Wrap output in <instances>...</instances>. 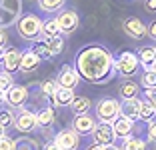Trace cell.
Listing matches in <instances>:
<instances>
[{"label":"cell","mask_w":156,"mask_h":150,"mask_svg":"<svg viewBox=\"0 0 156 150\" xmlns=\"http://www.w3.org/2000/svg\"><path fill=\"white\" fill-rule=\"evenodd\" d=\"M118 94L122 100H136L140 94V84H136L134 80H124L118 86Z\"/></svg>","instance_id":"cell-20"},{"label":"cell","mask_w":156,"mask_h":150,"mask_svg":"<svg viewBox=\"0 0 156 150\" xmlns=\"http://www.w3.org/2000/svg\"><path fill=\"white\" fill-rule=\"evenodd\" d=\"M122 30H124L126 36L134 38V40H142V38L146 36V24L138 18V16H128V18H124Z\"/></svg>","instance_id":"cell-9"},{"label":"cell","mask_w":156,"mask_h":150,"mask_svg":"<svg viewBox=\"0 0 156 150\" xmlns=\"http://www.w3.org/2000/svg\"><path fill=\"white\" fill-rule=\"evenodd\" d=\"M54 18H56V22H58V26H60V34H72V32L80 26V16L76 14V10L62 8Z\"/></svg>","instance_id":"cell-6"},{"label":"cell","mask_w":156,"mask_h":150,"mask_svg":"<svg viewBox=\"0 0 156 150\" xmlns=\"http://www.w3.org/2000/svg\"><path fill=\"white\" fill-rule=\"evenodd\" d=\"M12 86H14V76H12V74L0 72V90L6 92L8 88H12Z\"/></svg>","instance_id":"cell-33"},{"label":"cell","mask_w":156,"mask_h":150,"mask_svg":"<svg viewBox=\"0 0 156 150\" xmlns=\"http://www.w3.org/2000/svg\"><path fill=\"white\" fill-rule=\"evenodd\" d=\"M92 138L94 142L100 146H108V144H114V132H112V124H106V122H96L94 130H92Z\"/></svg>","instance_id":"cell-11"},{"label":"cell","mask_w":156,"mask_h":150,"mask_svg":"<svg viewBox=\"0 0 156 150\" xmlns=\"http://www.w3.org/2000/svg\"><path fill=\"white\" fill-rule=\"evenodd\" d=\"M28 98V88L22 86V84H14L12 88L4 92V102L8 104V108H22L24 102Z\"/></svg>","instance_id":"cell-8"},{"label":"cell","mask_w":156,"mask_h":150,"mask_svg":"<svg viewBox=\"0 0 156 150\" xmlns=\"http://www.w3.org/2000/svg\"><path fill=\"white\" fill-rule=\"evenodd\" d=\"M74 96H76L74 90L56 86V90L52 92V96H50V102H52V106H56V108H64V106H70V102L74 100Z\"/></svg>","instance_id":"cell-15"},{"label":"cell","mask_w":156,"mask_h":150,"mask_svg":"<svg viewBox=\"0 0 156 150\" xmlns=\"http://www.w3.org/2000/svg\"><path fill=\"white\" fill-rule=\"evenodd\" d=\"M22 0H0V28L16 24L22 16Z\"/></svg>","instance_id":"cell-5"},{"label":"cell","mask_w":156,"mask_h":150,"mask_svg":"<svg viewBox=\"0 0 156 150\" xmlns=\"http://www.w3.org/2000/svg\"><path fill=\"white\" fill-rule=\"evenodd\" d=\"M144 10L150 14L156 12V0H144Z\"/></svg>","instance_id":"cell-39"},{"label":"cell","mask_w":156,"mask_h":150,"mask_svg":"<svg viewBox=\"0 0 156 150\" xmlns=\"http://www.w3.org/2000/svg\"><path fill=\"white\" fill-rule=\"evenodd\" d=\"M86 150H102V146H100V144H96V142H92V144H88V146H86Z\"/></svg>","instance_id":"cell-41"},{"label":"cell","mask_w":156,"mask_h":150,"mask_svg":"<svg viewBox=\"0 0 156 150\" xmlns=\"http://www.w3.org/2000/svg\"><path fill=\"white\" fill-rule=\"evenodd\" d=\"M14 120H16V114H14L12 108H0V126L2 128H12Z\"/></svg>","instance_id":"cell-28"},{"label":"cell","mask_w":156,"mask_h":150,"mask_svg":"<svg viewBox=\"0 0 156 150\" xmlns=\"http://www.w3.org/2000/svg\"><path fill=\"white\" fill-rule=\"evenodd\" d=\"M78 82H80V76H78V72L74 70V66L64 64V66L60 68V74H58V78H56V84L62 86V88H70V90H74V88L78 86Z\"/></svg>","instance_id":"cell-12"},{"label":"cell","mask_w":156,"mask_h":150,"mask_svg":"<svg viewBox=\"0 0 156 150\" xmlns=\"http://www.w3.org/2000/svg\"><path fill=\"white\" fill-rule=\"evenodd\" d=\"M120 150H146V140H142L138 136H130L126 140H122Z\"/></svg>","instance_id":"cell-26"},{"label":"cell","mask_w":156,"mask_h":150,"mask_svg":"<svg viewBox=\"0 0 156 150\" xmlns=\"http://www.w3.org/2000/svg\"><path fill=\"white\" fill-rule=\"evenodd\" d=\"M138 118L142 120V122L150 124L156 120V110L154 106H150L144 98H138Z\"/></svg>","instance_id":"cell-24"},{"label":"cell","mask_w":156,"mask_h":150,"mask_svg":"<svg viewBox=\"0 0 156 150\" xmlns=\"http://www.w3.org/2000/svg\"><path fill=\"white\" fill-rule=\"evenodd\" d=\"M150 70H154V72H156V62H154V64H152V68H150Z\"/></svg>","instance_id":"cell-45"},{"label":"cell","mask_w":156,"mask_h":150,"mask_svg":"<svg viewBox=\"0 0 156 150\" xmlns=\"http://www.w3.org/2000/svg\"><path fill=\"white\" fill-rule=\"evenodd\" d=\"M78 76L92 84H104L114 78V56L102 44H86L78 50L74 60Z\"/></svg>","instance_id":"cell-1"},{"label":"cell","mask_w":156,"mask_h":150,"mask_svg":"<svg viewBox=\"0 0 156 150\" xmlns=\"http://www.w3.org/2000/svg\"><path fill=\"white\" fill-rule=\"evenodd\" d=\"M94 126H96V118H92L90 114L74 116V120H72V130L76 132L78 136H86V134H92Z\"/></svg>","instance_id":"cell-14"},{"label":"cell","mask_w":156,"mask_h":150,"mask_svg":"<svg viewBox=\"0 0 156 150\" xmlns=\"http://www.w3.org/2000/svg\"><path fill=\"white\" fill-rule=\"evenodd\" d=\"M146 136H148V142H152V144H156V120H154V122H150V124H148Z\"/></svg>","instance_id":"cell-36"},{"label":"cell","mask_w":156,"mask_h":150,"mask_svg":"<svg viewBox=\"0 0 156 150\" xmlns=\"http://www.w3.org/2000/svg\"><path fill=\"white\" fill-rule=\"evenodd\" d=\"M146 36H150L152 40H156V18L150 24H146Z\"/></svg>","instance_id":"cell-37"},{"label":"cell","mask_w":156,"mask_h":150,"mask_svg":"<svg viewBox=\"0 0 156 150\" xmlns=\"http://www.w3.org/2000/svg\"><path fill=\"white\" fill-rule=\"evenodd\" d=\"M54 142L58 144L60 150H78V146H80V136H78L72 128H66V130L56 132Z\"/></svg>","instance_id":"cell-10"},{"label":"cell","mask_w":156,"mask_h":150,"mask_svg":"<svg viewBox=\"0 0 156 150\" xmlns=\"http://www.w3.org/2000/svg\"><path fill=\"white\" fill-rule=\"evenodd\" d=\"M6 44H8V34H6L4 28H0V52L6 48Z\"/></svg>","instance_id":"cell-38"},{"label":"cell","mask_w":156,"mask_h":150,"mask_svg":"<svg viewBox=\"0 0 156 150\" xmlns=\"http://www.w3.org/2000/svg\"><path fill=\"white\" fill-rule=\"evenodd\" d=\"M4 136H6V128L0 126V138H4Z\"/></svg>","instance_id":"cell-43"},{"label":"cell","mask_w":156,"mask_h":150,"mask_svg":"<svg viewBox=\"0 0 156 150\" xmlns=\"http://www.w3.org/2000/svg\"><path fill=\"white\" fill-rule=\"evenodd\" d=\"M36 114V124L40 128H50L52 124L56 122V114H54V108L52 106H42Z\"/></svg>","instance_id":"cell-19"},{"label":"cell","mask_w":156,"mask_h":150,"mask_svg":"<svg viewBox=\"0 0 156 150\" xmlns=\"http://www.w3.org/2000/svg\"><path fill=\"white\" fill-rule=\"evenodd\" d=\"M154 54H156V46H154Z\"/></svg>","instance_id":"cell-46"},{"label":"cell","mask_w":156,"mask_h":150,"mask_svg":"<svg viewBox=\"0 0 156 150\" xmlns=\"http://www.w3.org/2000/svg\"><path fill=\"white\" fill-rule=\"evenodd\" d=\"M140 84H142L144 90L146 88H156V72L154 70H144L142 76H140Z\"/></svg>","instance_id":"cell-30"},{"label":"cell","mask_w":156,"mask_h":150,"mask_svg":"<svg viewBox=\"0 0 156 150\" xmlns=\"http://www.w3.org/2000/svg\"><path fill=\"white\" fill-rule=\"evenodd\" d=\"M14 128H16L18 132H24V134L36 130V128H38V124H36V114H34L32 110H22L20 114H16Z\"/></svg>","instance_id":"cell-13"},{"label":"cell","mask_w":156,"mask_h":150,"mask_svg":"<svg viewBox=\"0 0 156 150\" xmlns=\"http://www.w3.org/2000/svg\"><path fill=\"white\" fill-rule=\"evenodd\" d=\"M42 150H60V148H58V144H56L54 140H48V142H44Z\"/></svg>","instance_id":"cell-40"},{"label":"cell","mask_w":156,"mask_h":150,"mask_svg":"<svg viewBox=\"0 0 156 150\" xmlns=\"http://www.w3.org/2000/svg\"><path fill=\"white\" fill-rule=\"evenodd\" d=\"M38 66H40V58H38L36 54H34L30 48H26V50H22V54H20V66H18V70L20 72H32V70H36Z\"/></svg>","instance_id":"cell-17"},{"label":"cell","mask_w":156,"mask_h":150,"mask_svg":"<svg viewBox=\"0 0 156 150\" xmlns=\"http://www.w3.org/2000/svg\"><path fill=\"white\" fill-rule=\"evenodd\" d=\"M136 56H138V64H140L144 70H150L152 64L156 62L154 46H140V48L136 50Z\"/></svg>","instance_id":"cell-18"},{"label":"cell","mask_w":156,"mask_h":150,"mask_svg":"<svg viewBox=\"0 0 156 150\" xmlns=\"http://www.w3.org/2000/svg\"><path fill=\"white\" fill-rule=\"evenodd\" d=\"M70 108H72L74 116H82L88 114L92 110V100L88 96H74V100L70 102Z\"/></svg>","instance_id":"cell-21"},{"label":"cell","mask_w":156,"mask_h":150,"mask_svg":"<svg viewBox=\"0 0 156 150\" xmlns=\"http://www.w3.org/2000/svg\"><path fill=\"white\" fill-rule=\"evenodd\" d=\"M56 36H62L56 18L44 20V22H42V30H40V40H50V38H56Z\"/></svg>","instance_id":"cell-22"},{"label":"cell","mask_w":156,"mask_h":150,"mask_svg":"<svg viewBox=\"0 0 156 150\" xmlns=\"http://www.w3.org/2000/svg\"><path fill=\"white\" fill-rule=\"evenodd\" d=\"M14 150H40V148H38V144L32 140V138H18Z\"/></svg>","instance_id":"cell-31"},{"label":"cell","mask_w":156,"mask_h":150,"mask_svg":"<svg viewBox=\"0 0 156 150\" xmlns=\"http://www.w3.org/2000/svg\"><path fill=\"white\" fill-rule=\"evenodd\" d=\"M94 114H96V122L112 124L120 116V102L112 96H104L94 104Z\"/></svg>","instance_id":"cell-3"},{"label":"cell","mask_w":156,"mask_h":150,"mask_svg":"<svg viewBox=\"0 0 156 150\" xmlns=\"http://www.w3.org/2000/svg\"><path fill=\"white\" fill-rule=\"evenodd\" d=\"M30 50H32V52H34V54H36L40 60H48V58H52L50 50H48V46H46V40H36V42H32Z\"/></svg>","instance_id":"cell-27"},{"label":"cell","mask_w":156,"mask_h":150,"mask_svg":"<svg viewBox=\"0 0 156 150\" xmlns=\"http://www.w3.org/2000/svg\"><path fill=\"white\" fill-rule=\"evenodd\" d=\"M56 86H58V84H56V78H48V80L40 82V92H42L44 96H48V98H50L52 92L56 90Z\"/></svg>","instance_id":"cell-32"},{"label":"cell","mask_w":156,"mask_h":150,"mask_svg":"<svg viewBox=\"0 0 156 150\" xmlns=\"http://www.w3.org/2000/svg\"><path fill=\"white\" fill-rule=\"evenodd\" d=\"M0 104H4V92L0 90Z\"/></svg>","instance_id":"cell-44"},{"label":"cell","mask_w":156,"mask_h":150,"mask_svg":"<svg viewBox=\"0 0 156 150\" xmlns=\"http://www.w3.org/2000/svg\"><path fill=\"white\" fill-rule=\"evenodd\" d=\"M46 46L50 50L52 56H58L62 50H64V38L62 36H56V38H50V40H46Z\"/></svg>","instance_id":"cell-29"},{"label":"cell","mask_w":156,"mask_h":150,"mask_svg":"<svg viewBox=\"0 0 156 150\" xmlns=\"http://www.w3.org/2000/svg\"><path fill=\"white\" fill-rule=\"evenodd\" d=\"M102 150H120V146H116V144H108V146H102Z\"/></svg>","instance_id":"cell-42"},{"label":"cell","mask_w":156,"mask_h":150,"mask_svg":"<svg viewBox=\"0 0 156 150\" xmlns=\"http://www.w3.org/2000/svg\"><path fill=\"white\" fill-rule=\"evenodd\" d=\"M40 30H42V20L38 18L36 14H22L16 20V32H18V36L28 40V42L40 40Z\"/></svg>","instance_id":"cell-2"},{"label":"cell","mask_w":156,"mask_h":150,"mask_svg":"<svg viewBox=\"0 0 156 150\" xmlns=\"http://www.w3.org/2000/svg\"><path fill=\"white\" fill-rule=\"evenodd\" d=\"M140 64H138V56L132 50H122L114 58V72L120 74L122 78H132L138 72Z\"/></svg>","instance_id":"cell-4"},{"label":"cell","mask_w":156,"mask_h":150,"mask_svg":"<svg viewBox=\"0 0 156 150\" xmlns=\"http://www.w3.org/2000/svg\"><path fill=\"white\" fill-rule=\"evenodd\" d=\"M144 100L150 106H154V110H156V88H146L144 90Z\"/></svg>","instance_id":"cell-34"},{"label":"cell","mask_w":156,"mask_h":150,"mask_svg":"<svg viewBox=\"0 0 156 150\" xmlns=\"http://www.w3.org/2000/svg\"><path fill=\"white\" fill-rule=\"evenodd\" d=\"M112 132H114V138L126 140V138H130V134L134 132V122H132V120H128V118L118 116V118L112 122Z\"/></svg>","instance_id":"cell-16"},{"label":"cell","mask_w":156,"mask_h":150,"mask_svg":"<svg viewBox=\"0 0 156 150\" xmlns=\"http://www.w3.org/2000/svg\"><path fill=\"white\" fill-rule=\"evenodd\" d=\"M36 2H38V8L42 12H48V14L60 12L66 4V0H36Z\"/></svg>","instance_id":"cell-25"},{"label":"cell","mask_w":156,"mask_h":150,"mask_svg":"<svg viewBox=\"0 0 156 150\" xmlns=\"http://www.w3.org/2000/svg\"><path fill=\"white\" fill-rule=\"evenodd\" d=\"M120 116L136 122L138 120V98L136 100H122L120 102Z\"/></svg>","instance_id":"cell-23"},{"label":"cell","mask_w":156,"mask_h":150,"mask_svg":"<svg viewBox=\"0 0 156 150\" xmlns=\"http://www.w3.org/2000/svg\"><path fill=\"white\" fill-rule=\"evenodd\" d=\"M14 146H16V140H12L8 136L0 138V150H14Z\"/></svg>","instance_id":"cell-35"},{"label":"cell","mask_w":156,"mask_h":150,"mask_svg":"<svg viewBox=\"0 0 156 150\" xmlns=\"http://www.w3.org/2000/svg\"><path fill=\"white\" fill-rule=\"evenodd\" d=\"M20 54L22 50L14 48V46H6L2 52H0V66H4V72L14 74L20 66Z\"/></svg>","instance_id":"cell-7"}]
</instances>
